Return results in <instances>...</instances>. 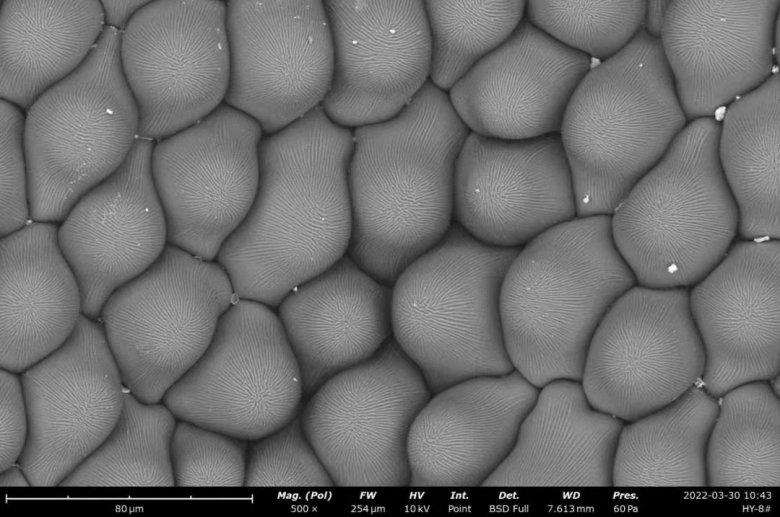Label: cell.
I'll list each match as a JSON object with an SVG mask.
<instances>
[{"mask_svg": "<svg viewBox=\"0 0 780 517\" xmlns=\"http://www.w3.org/2000/svg\"><path fill=\"white\" fill-rule=\"evenodd\" d=\"M720 121L691 122L611 214L616 249L636 284L692 287L737 240L738 208L718 157Z\"/></svg>", "mask_w": 780, "mask_h": 517, "instance_id": "5b68a950", "label": "cell"}, {"mask_svg": "<svg viewBox=\"0 0 780 517\" xmlns=\"http://www.w3.org/2000/svg\"><path fill=\"white\" fill-rule=\"evenodd\" d=\"M670 1H647L643 21V30L659 39L663 28L666 9Z\"/></svg>", "mask_w": 780, "mask_h": 517, "instance_id": "74e56055", "label": "cell"}, {"mask_svg": "<svg viewBox=\"0 0 780 517\" xmlns=\"http://www.w3.org/2000/svg\"><path fill=\"white\" fill-rule=\"evenodd\" d=\"M249 441L177 420L170 455L175 486H244Z\"/></svg>", "mask_w": 780, "mask_h": 517, "instance_id": "d6a6232c", "label": "cell"}, {"mask_svg": "<svg viewBox=\"0 0 780 517\" xmlns=\"http://www.w3.org/2000/svg\"><path fill=\"white\" fill-rule=\"evenodd\" d=\"M575 217L559 133L519 140L469 133L455 164L454 223L484 244L521 248Z\"/></svg>", "mask_w": 780, "mask_h": 517, "instance_id": "2e32d148", "label": "cell"}, {"mask_svg": "<svg viewBox=\"0 0 780 517\" xmlns=\"http://www.w3.org/2000/svg\"><path fill=\"white\" fill-rule=\"evenodd\" d=\"M120 62L138 137L156 142L199 122L229 85L226 1H149L121 33Z\"/></svg>", "mask_w": 780, "mask_h": 517, "instance_id": "7c38bea8", "label": "cell"}, {"mask_svg": "<svg viewBox=\"0 0 780 517\" xmlns=\"http://www.w3.org/2000/svg\"><path fill=\"white\" fill-rule=\"evenodd\" d=\"M779 5L778 0L669 2L659 40L688 122L716 118L776 71Z\"/></svg>", "mask_w": 780, "mask_h": 517, "instance_id": "d6986e66", "label": "cell"}, {"mask_svg": "<svg viewBox=\"0 0 780 517\" xmlns=\"http://www.w3.org/2000/svg\"><path fill=\"white\" fill-rule=\"evenodd\" d=\"M20 377L29 430L18 464L31 486H59L122 412L127 389L101 321L82 314L67 341Z\"/></svg>", "mask_w": 780, "mask_h": 517, "instance_id": "9a60e30c", "label": "cell"}, {"mask_svg": "<svg viewBox=\"0 0 780 517\" xmlns=\"http://www.w3.org/2000/svg\"><path fill=\"white\" fill-rule=\"evenodd\" d=\"M105 26L123 31L134 15L149 1H111L102 0Z\"/></svg>", "mask_w": 780, "mask_h": 517, "instance_id": "8d00e7d4", "label": "cell"}, {"mask_svg": "<svg viewBox=\"0 0 780 517\" xmlns=\"http://www.w3.org/2000/svg\"><path fill=\"white\" fill-rule=\"evenodd\" d=\"M177 420L162 401L145 403L126 390L110 434L59 486H175L170 447Z\"/></svg>", "mask_w": 780, "mask_h": 517, "instance_id": "f546056e", "label": "cell"}, {"mask_svg": "<svg viewBox=\"0 0 780 517\" xmlns=\"http://www.w3.org/2000/svg\"><path fill=\"white\" fill-rule=\"evenodd\" d=\"M779 72L728 105L719 163L738 208L737 239L779 240Z\"/></svg>", "mask_w": 780, "mask_h": 517, "instance_id": "4316f807", "label": "cell"}, {"mask_svg": "<svg viewBox=\"0 0 780 517\" xmlns=\"http://www.w3.org/2000/svg\"><path fill=\"white\" fill-rule=\"evenodd\" d=\"M1 99L26 112L75 72L105 29L101 2L3 0Z\"/></svg>", "mask_w": 780, "mask_h": 517, "instance_id": "484cf974", "label": "cell"}, {"mask_svg": "<svg viewBox=\"0 0 780 517\" xmlns=\"http://www.w3.org/2000/svg\"><path fill=\"white\" fill-rule=\"evenodd\" d=\"M353 148V130L332 122L321 106L263 136L255 200L215 259L237 299L276 310L292 290L347 254Z\"/></svg>", "mask_w": 780, "mask_h": 517, "instance_id": "6da1fadb", "label": "cell"}, {"mask_svg": "<svg viewBox=\"0 0 780 517\" xmlns=\"http://www.w3.org/2000/svg\"><path fill=\"white\" fill-rule=\"evenodd\" d=\"M718 399L695 385L676 400L623 425L614 487H705L706 449Z\"/></svg>", "mask_w": 780, "mask_h": 517, "instance_id": "83f0119b", "label": "cell"}, {"mask_svg": "<svg viewBox=\"0 0 780 517\" xmlns=\"http://www.w3.org/2000/svg\"><path fill=\"white\" fill-rule=\"evenodd\" d=\"M236 299L215 260L167 244L109 297L99 317L126 389L142 402H161L205 353Z\"/></svg>", "mask_w": 780, "mask_h": 517, "instance_id": "ba28073f", "label": "cell"}, {"mask_svg": "<svg viewBox=\"0 0 780 517\" xmlns=\"http://www.w3.org/2000/svg\"><path fill=\"white\" fill-rule=\"evenodd\" d=\"M709 487L780 486V400L766 380L718 398L706 449Z\"/></svg>", "mask_w": 780, "mask_h": 517, "instance_id": "f1b7e54d", "label": "cell"}, {"mask_svg": "<svg viewBox=\"0 0 780 517\" xmlns=\"http://www.w3.org/2000/svg\"><path fill=\"white\" fill-rule=\"evenodd\" d=\"M1 237L30 221L28 170L24 146L25 112L1 99Z\"/></svg>", "mask_w": 780, "mask_h": 517, "instance_id": "e575fe53", "label": "cell"}, {"mask_svg": "<svg viewBox=\"0 0 780 517\" xmlns=\"http://www.w3.org/2000/svg\"><path fill=\"white\" fill-rule=\"evenodd\" d=\"M392 286L345 254L276 308L300 368L305 398L372 357L392 337Z\"/></svg>", "mask_w": 780, "mask_h": 517, "instance_id": "603a6c76", "label": "cell"}, {"mask_svg": "<svg viewBox=\"0 0 780 517\" xmlns=\"http://www.w3.org/2000/svg\"><path fill=\"white\" fill-rule=\"evenodd\" d=\"M0 485L2 487H9V486H20V487H26L31 486L30 481L22 469V467L16 463L7 469L1 471V478H0Z\"/></svg>", "mask_w": 780, "mask_h": 517, "instance_id": "f35d334b", "label": "cell"}, {"mask_svg": "<svg viewBox=\"0 0 780 517\" xmlns=\"http://www.w3.org/2000/svg\"><path fill=\"white\" fill-rule=\"evenodd\" d=\"M527 1H424L431 45L429 80L448 92L505 42L525 18Z\"/></svg>", "mask_w": 780, "mask_h": 517, "instance_id": "4dcf8cb0", "label": "cell"}, {"mask_svg": "<svg viewBox=\"0 0 780 517\" xmlns=\"http://www.w3.org/2000/svg\"><path fill=\"white\" fill-rule=\"evenodd\" d=\"M520 248L484 244L458 224L392 285V337L432 394L514 370L506 352L500 289Z\"/></svg>", "mask_w": 780, "mask_h": 517, "instance_id": "8992f818", "label": "cell"}, {"mask_svg": "<svg viewBox=\"0 0 780 517\" xmlns=\"http://www.w3.org/2000/svg\"><path fill=\"white\" fill-rule=\"evenodd\" d=\"M300 368L274 309L236 299L201 358L165 393L179 420L251 441L296 418Z\"/></svg>", "mask_w": 780, "mask_h": 517, "instance_id": "30bf717a", "label": "cell"}, {"mask_svg": "<svg viewBox=\"0 0 780 517\" xmlns=\"http://www.w3.org/2000/svg\"><path fill=\"white\" fill-rule=\"evenodd\" d=\"M121 31L105 26L83 64L25 112L33 221L60 224L126 160L139 113L120 62Z\"/></svg>", "mask_w": 780, "mask_h": 517, "instance_id": "52a82bcc", "label": "cell"}, {"mask_svg": "<svg viewBox=\"0 0 780 517\" xmlns=\"http://www.w3.org/2000/svg\"><path fill=\"white\" fill-rule=\"evenodd\" d=\"M779 261V240L737 239L690 287V311L705 354L699 385L717 399L779 374Z\"/></svg>", "mask_w": 780, "mask_h": 517, "instance_id": "ac0fdd59", "label": "cell"}, {"mask_svg": "<svg viewBox=\"0 0 780 517\" xmlns=\"http://www.w3.org/2000/svg\"><path fill=\"white\" fill-rule=\"evenodd\" d=\"M779 374L768 380L773 392L779 397Z\"/></svg>", "mask_w": 780, "mask_h": 517, "instance_id": "ab89813d", "label": "cell"}, {"mask_svg": "<svg viewBox=\"0 0 780 517\" xmlns=\"http://www.w3.org/2000/svg\"><path fill=\"white\" fill-rule=\"evenodd\" d=\"M539 388L515 369L432 394L407 439L409 487H480L510 453Z\"/></svg>", "mask_w": 780, "mask_h": 517, "instance_id": "44dd1931", "label": "cell"}, {"mask_svg": "<svg viewBox=\"0 0 780 517\" xmlns=\"http://www.w3.org/2000/svg\"><path fill=\"white\" fill-rule=\"evenodd\" d=\"M323 2L334 65L322 110L352 130L395 117L429 81L424 1Z\"/></svg>", "mask_w": 780, "mask_h": 517, "instance_id": "e0dca14e", "label": "cell"}, {"mask_svg": "<svg viewBox=\"0 0 780 517\" xmlns=\"http://www.w3.org/2000/svg\"><path fill=\"white\" fill-rule=\"evenodd\" d=\"M244 486L332 487L334 482L298 415L280 429L249 441Z\"/></svg>", "mask_w": 780, "mask_h": 517, "instance_id": "836d02e7", "label": "cell"}, {"mask_svg": "<svg viewBox=\"0 0 780 517\" xmlns=\"http://www.w3.org/2000/svg\"><path fill=\"white\" fill-rule=\"evenodd\" d=\"M470 131L429 80L395 117L353 129L349 256L393 285L453 224L454 172Z\"/></svg>", "mask_w": 780, "mask_h": 517, "instance_id": "7a4b0ae2", "label": "cell"}, {"mask_svg": "<svg viewBox=\"0 0 780 517\" xmlns=\"http://www.w3.org/2000/svg\"><path fill=\"white\" fill-rule=\"evenodd\" d=\"M689 290L635 284L612 303L591 338L580 381L593 408L627 423L699 385L705 354Z\"/></svg>", "mask_w": 780, "mask_h": 517, "instance_id": "8fae6325", "label": "cell"}, {"mask_svg": "<svg viewBox=\"0 0 780 517\" xmlns=\"http://www.w3.org/2000/svg\"><path fill=\"white\" fill-rule=\"evenodd\" d=\"M687 124L660 40L643 29L591 67L559 131L576 217L611 215Z\"/></svg>", "mask_w": 780, "mask_h": 517, "instance_id": "277c9868", "label": "cell"}, {"mask_svg": "<svg viewBox=\"0 0 780 517\" xmlns=\"http://www.w3.org/2000/svg\"><path fill=\"white\" fill-rule=\"evenodd\" d=\"M0 470L18 463L28 438V413L20 374L1 368Z\"/></svg>", "mask_w": 780, "mask_h": 517, "instance_id": "d590c367", "label": "cell"}, {"mask_svg": "<svg viewBox=\"0 0 780 517\" xmlns=\"http://www.w3.org/2000/svg\"><path fill=\"white\" fill-rule=\"evenodd\" d=\"M155 141L138 137L123 164L59 224L58 242L78 281L82 314L99 319L109 297L146 271L168 244L151 171Z\"/></svg>", "mask_w": 780, "mask_h": 517, "instance_id": "ffe728a7", "label": "cell"}, {"mask_svg": "<svg viewBox=\"0 0 780 517\" xmlns=\"http://www.w3.org/2000/svg\"><path fill=\"white\" fill-rule=\"evenodd\" d=\"M621 419L593 408L580 381L539 388L515 443L482 487H611Z\"/></svg>", "mask_w": 780, "mask_h": 517, "instance_id": "cb8c5ba5", "label": "cell"}, {"mask_svg": "<svg viewBox=\"0 0 780 517\" xmlns=\"http://www.w3.org/2000/svg\"><path fill=\"white\" fill-rule=\"evenodd\" d=\"M635 284L615 247L611 215L575 217L525 244L499 299L513 368L537 388L557 379L581 381L598 324Z\"/></svg>", "mask_w": 780, "mask_h": 517, "instance_id": "3957f363", "label": "cell"}, {"mask_svg": "<svg viewBox=\"0 0 780 517\" xmlns=\"http://www.w3.org/2000/svg\"><path fill=\"white\" fill-rule=\"evenodd\" d=\"M591 59L524 18L509 38L448 92L470 132L519 140L559 133Z\"/></svg>", "mask_w": 780, "mask_h": 517, "instance_id": "7402d4cb", "label": "cell"}, {"mask_svg": "<svg viewBox=\"0 0 780 517\" xmlns=\"http://www.w3.org/2000/svg\"><path fill=\"white\" fill-rule=\"evenodd\" d=\"M229 85L224 103L272 135L321 106L334 51L323 1H226Z\"/></svg>", "mask_w": 780, "mask_h": 517, "instance_id": "5bb4252c", "label": "cell"}, {"mask_svg": "<svg viewBox=\"0 0 780 517\" xmlns=\"http://www.w3.org/2000/svg\"><path fill=\"white\" fill-rule=\"evenodd\" d=\"M646 2L527 1L525 18L590 59H609L642 30Z\"/></svg>", "mask_w": 780, "mask_h": 517, "instance_id": "1f68e13d", "label": "cell"}, {"mask_svg": "<svg viewBox=\"0 0 780 517\" xmlns=\"http://www.w3.org/2000/svg\"><path fill=\"white\" fill-rule=\"evenodd\" d=\"M431 396L419 368L390 337L305 398L299 418L334 486L407 487L408 434Z\"/></svg>", "mask_w": 780, "mask_h": 517, "instance_id": "9c48e42d", "label": "cell"}, {"mask_svg": "<svg viewBox=\"0 0 780 517\" xmlns=\"http://www.w3.org/2000/svg\"><path fill=\"white\" fill-rule=\"evenodd\" d=\"M263 136L253 118L222 103L199 122L154 143L151 171L168 244L216 259L255 200Z\"/></svg>", "mask_w": 780, "mask_h": 517, "instance_id": "4fadbf2b", "label": "cell"}, {"mask_svg": "<svg viewBox=\"0 0 780 517\" xmlns=\"http://www.w3.org/2000/svg\"><path fill=\"white\" fill-rule=\"evenodd\" d=\"M59 224L30 221L1 237L2 369L21 374L60 348L82 315V297L58 242Z\"/></svg>", "mask_w": 780, "mask_h": 517, "instance_id": "d4e9b609", "label": "cell"}]
</instances>
